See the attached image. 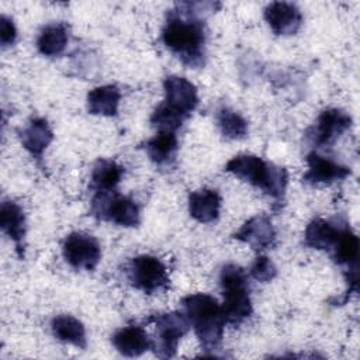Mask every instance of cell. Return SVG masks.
<instances>
[{"label":"cell","mask_w":360,"mask_h":360,"mask_svg":"<svg viewBox=\"0 0 360 360\" xmlns=\"http://www.w3.org/2000/svg\"><path fill=\"white\" fill-rule=\"evenodd\" d=\"M165 100L160 103L170 112L181 117L183 120L188 118L190 114L198 105V93L197 87L181 76H167L163 82Z\"/></svg>","instance_id":"9"},{"label":"cell","mask_w":360,"mask_h":360,"mask_svg":"<svg viewBox=\"0 0 360 360\" xmlns=\"http://www.w3.org/2000/svg\"><path fill=\"white\" fill-rule=\"evenodd\" d=\"M233 239L249 245L256 252H263L276 245V231L269 217L256 215L233 233Z\"/></svg>","instance_id":"11"},{"label":"cell","mask_w":360,"mask_h":360,"mask_svg":"<svg viewBox=\"0 0 360 360\" xmlns=\"http://www.w3.org/2000/svg\"><path fill=\"white\" fill-rule=\"evenodd\" d=\"M217 122L219 131L226 139H243L248 135L249 125L248 121L236 111L229 107H221L217 112Z\"/></svg>","instance_id":"25"},{"label":"cell","mask_w":360,"mask_h":360,"mask_svg":"<svg viewBox=\"0 0 360 360\" xmlns=\"http://www.w3.org/2000/svg\"><path fill=\"white\" fill-rule=\"evenodd\" d=\"M163 44L188 68L198 69L205 63V28L200 15L186 3L176 4L166 15L162 30Z\"/></svg>","instance_id":"1"},{"label":"cell","mask_w":360,"mask_h":360,"mask_svg":"<svg viewBox=\"0 0 360 360\" xmlns=\"http://www.w3.org/2000/svg\"><path fill=\"white\" fill-rule=\"evenodd\" d=\"M307 165L308 170L302 176V180L309 184H330L333 181L346 179L352 173L347 166H342L316 152L307 155Z\"/></svg>","instance_id":"13"},{"label":"cell","mask_w":360,"mask_h":360,"mask_svg":"<svg viewBox=\"0 0 360 360\" xmlns=\"http://www.w3.org/2000/svg\"><path fill=\"white\" fill-rule=\"evenodd\" d=\"M69 41V27L65 22H53L42 28L37 38V48L39 53L55 58L59 56Z\"/></svg>","instance_id":"22"},{"label":"cell","mask_w":360,"mask_h":360,"mask_svg":"<svg viewBox=\"0 0 360 360\" xmlns=\"http://www.w3.org/2000/svg\"><path fill=\"white\" fill-rule=\"evenodd\" d=\"M143 148L149 159L156 166L163 167V166H170L174 162L176 153L179 150V141H177L176 132L158 131L155 136H152L145 142Z\"/></svg>","instance_id":"18"},{"label":"cell","mask_w":360,"mask_h":360,"mask_svg":"<svg viewBox=\"0 0 360 360\" xmlns=\"http://www.w3.org/2000/svg\"><path fill=\"white\" fill-rule=\"evenodd\" d=\"M263 17L276 35H294L302 24L300 8L287 1L267 4L263 10Z\"/></svg>","instance_id":"12"},{"label":"cell","mask_w":360,"mask_h":360,"mask_svg":"<svg viewBox=\"0 0 360 360\" xmlns=\"http://www.w3.org/2000/svg\"><path fill=\"white\" fill-rule=\"evenodd\" d=\"M53 139V132L48 121L42 117L31 118L28 125L20 131V141L25 150H28L34 158L41 159L45 149Z\"/></svg>","instance_id":"17"},{"label":"cell","mask_w":360,"mask_h":360,"mask_svg":"<svg viewBox=\"0 0 360 360\" xmlns=\"http://www.w3.org/2000/svg\"><path fill=\"white\" fill-rule=\"evenodd\" d=\"M121 91L115 84L98 86L87 94V110L91 115L114 117L118 112Z\"/></svg>","instance_id":"19"},{"label":"cell","mask_w":360,"mask_h":360,"mask_svg":"<svg viewBox=\"0 0 360 360\" xmlns=\"http://www.w3.org/2000/svg\"><path fill=\"white\" fill-rule=\"evenodd\" d=\"M250 276L260 283H269L277 276V269L274 263L264 255H259L252 267H250Z\"/></svg>","instance_id":"26"},{"label":"cell","mask_w":360,"mask_h":360,"mask_svg":"<svg viewBox=\"0 0 360 360\" xmlns=\"http://www.w3.org/2000/svg\"><path fill=\"white\" fill-rule=\"evenodd\" d=\"M221 195L212 188H200L188 195V212L201 224L214 222L219 217Z\"/></svg>","instance_id":"16"},{"label":"cell","mask_w":360,"mask_h":360,"mask_svg":"<svg viewBox=\"0 0 360 360\" xmlns=\"http://www.w3.org/2000/svg\"><path fill=\"white\" fill-rule=\"evenodd\" d=\"M112 346L127 357H136L153 347V340L148 332L138 325H129L118 329L111 338Z\"/></svg>","instance_id":"15"},{"label":"cell","mask_w":360,"mask_h":360,"mask_svg":"<svg viewBox=\"0 0 360 360\" xmlns=\"http://www.w3.org/2000/svg\"><path fill=\"white\" fill-rule=\"evenodd\" d=\"M352 127V117L339 108L323 110L309 131V138L318 146L332 145Z\"/></svg>","instance_id":"10"},{"label":"cell","mask_w":360,"mask_h":360,"mask_svg":"<svg viewBox=\"0 0 360 360\" xmlns=\"http://www.w3.org/2000/svg\"><path fill=\"white\" fill-rule=\"evenodd\" d=\"M181 305L202 350H218L226 325L221 304L208 294L195 292L186 295Z\"/></svg>","instance_id":"2"},{"label":"cell","mask_w":360,"mask_h":360,"mask_svg":"<svg viewBox=\"0 0 360 360\" xmlns=\"http://www.w3.org/2000/svg\"><path fill=\"white\" fill-rule=\"evenodd\" d=\"M51 329L53 336L58 340L73 345L79 349H86L87 346L86 329L83 323L73 315L62 314L55 316L51 322Z\"/></svg>","instance_id":"21"},{"label":"cell","mask_w":360,"mask_h":360,"mask_svg":"<svg viewBox=\"0 0 360 360\" xmlns=\"http://www.w3.org/2000/svg\"><path fill=\"white\" fill-rule=\"evenodd\" d=\"M156 326V338L153 342V352L158 357L170 359L176 354L179 342L190 330L191 325L186 314L179 311L163 312L149 318Z\"/></svg>","instance_id":"6"},{"label":"cell","mask_w":360,"mask_h":360,"mask_svg":"<svg viewBox=\"0 0 360 360\" xmlns=\"http://www.w3.org/2000/svg\"><path fill=\"white\" fill-rule=\"evenodd\" d=\"M225 172L238 179L263 190L274 200H281L285 193L288 173L284 167L266 162L262 158L250 153L233 156L225 165Z\"/></svg>","instance_id":"3"},{"label":"cell","mask_w":360,"mask_h":360,"mask_svg":"<svg viewBox=\"0 0 360 360\" xmlns=\"http://www.w3.org/2000/svg\"><path fill=\"white\" fill-rule=\"evenodd\" d=\"M17 30L11 18L7 15L0 17V44L3 48H7L15 42Z\"/></svg>","instance_id":"27"},{"label":"cell","mask_w":360,"mask_h":360,"mask_svg":"<svg viewBox=\"0 0 360 360\" xmlns=\"http://www.w3.org/2000/svg\"><path fill=\"white\" fill-rule=\"evenodd\" d=\"M359 238L357 235L347 226H342L339 236L332 248V259L335 263L340 266H347L349 270L357 269L359 259Z\"/></svg>","instance_id":"23"},{"label":"cell","mask_w":360,"mask_h":360,"mask_svg":"<svg viewBox=\"0 0 360 360\" xmlns=\"http://www.w3.org/2000/svg\"><path fill=\"white\" fill-rule=\"evenodd\" d=\"M62 255L73 269L93 271L100 263L101 248L94 236L84 232H72L62 243Z\"/></svg>","instance_id":"8"},{"label":"cell","mask_w":360,"mask_h":360,"mask_svg":"<svg viewBox=\"0 0 360 360\" xmlns=\"http://www.w3.org/2000/svg\"><path fill=\"white\" fill-rule=\"evenodd\" d=\"M90 212L97 219L108 221L125 228H135L141 222L136 202L117 191H97L91 200Z\"/></svg>","instance_id":"5"},{"label":"cell","mask_w":360,"mask_h":360,"mask_svg":"<svg viewBox=\"0 0 360 360\" xmlns=\"http://www.w3.org/2000/svg\"><path fill=\"white\" fill-rule=\"evenodd\" d=\"M219 284L224 295L222 312L226 323L239 326L253 312L248 276L238 264H225L219 273Z\"/></svg>","instance_id":"4"},{"label":"cell","mask_w":360,"mask_h":360,"mask_svg":"<svg viewBox=\"0 0 360 360\" xmlns=\"http://www.w3.org/2000/svg\"><path fill=\"white\" fill-rule=\"evenodd\" d=\"M129 284L143 291L153 294L169 288V274L163 262L150 255H141L131 260L128 266Z\"/></svg>","instance_id":"7"},{"label":"cell","mask_w":360,"mask_h":360,"mask_svg":"<svg viewBox=\"0 0 360 360\" xmlns=\"http://www.w3.org/2000/svg\"><path fill=\"white\" fill-rule=\"evenodd\" d=\"M340 228L342 226H336L326 219L315 218L307 225L304 243L311 249L330 252L339 236Z\"/></svg>","instance_id":"20"},{"label":"cell","mask_w":360,"mask_h":360,"mask_svg":"<svg viewBox=\"0 0 360 360\" xmlns=\"http://www.w3.org/2000/svg\"><path fill=\"white\" fill-rule=\"evenodd\" d=\"M124 167L110 159H98L91 170L90 187L97 191H112L121 181Z\"/></svg>","instance_id":"24"},{"label":"cell","mask_w":360,"mask_h":360,"mask_svg":"<svg viewBox=\"0 0 360 360\" xmlns=\"http://www.w3.org/2000/svg\"><path fill=\"white\" fill-rule=\"evenodd\" d=\"M0 226L3 232L14 242L20 259L24 257V238H25V215L22 208L11 201L4 200L0 205Z\"/></svg>","instance_id":"14"}]
</instances>
